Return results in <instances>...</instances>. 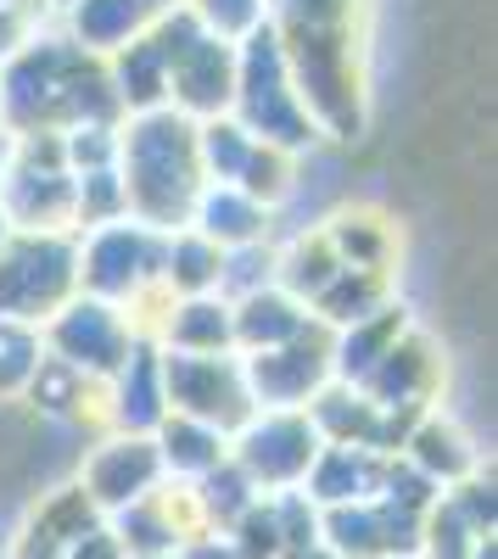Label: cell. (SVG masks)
<instances>
[{"mask_svg": "<svg viewBox=\"0 0 498 559\" xmlns=\"http://www.w3.org/2000/svg\"><path fill=\"white\" fill-rule=\"evenodd\" d=\"M57 34L68 45H79V51L90 62H107L118 57L129 39H141L152 12L141 7V0H68V7H57Z\"/></svg>", "mask_w": 498, "mask_h": 559, "instance_id": "e0dca14e", "label": "cell"}, {"mask_svg": "<svg viewBox=\"0 0 498 559\" xmlns=\"http://www.w3.org/2000/svg\"><path fill=\"white\" fill-rule=\"evenodd\" d=\"M292 559H336L325 543H313V548H303V554H292Z\"/></svg>", "mask_w": 498, "mask_h": 559, "instance_id": "74e56055", "label": "cell"}, {"mask_svg": "<svg viewBox=\"0 0 498 559\" xmlns=\"http://www.w3.org/2000/svg\"><path fill=\"white\" fill-rule=\"evenodd\" d=\"M152 448L163 459V481H179V487H197L230 459V437H218L213 426H197V419H179V414H168L152 431Z\"/></svg>", "mask_w": 498, "mask_h": 559, "instance_id": "603a6c76", "label": "cell"}, {"mask_svg": "<svg viewBox=\"0 0 498 559\" xmlns=\"http://www.w3.org/2000/svg\"><path fill=\"white\" fill-rule=\"evenodd\" d=\"M134 342L141 336H134L129 313L112 308V302H96V297H73V302H62L51 319L39 324L45 358L68 364L73 376H84V381H112L123 369V358L134 353Z\"/></svg>", "mask_w": 498, "mask_h": 559, "instance_id": "30bf717a", "label": "cell"}, {"mask_svg": "<svg viewBox=\"0 0 498 559\" xmlns=\"http://www.w3.org/2000/svg\"><path fill=\"white\" fill-rule=\"evenodd\" d=\"M230 102H236V45L197 34L168 62V107L191 123H213L230 118Z\"/></svg>", "mask_w": 498, "mask_h": 559, "instance_id": "4fadbf2b", "label": "cell"}, {"mask_svg": "<svg viewBox=\"0 0 498 559\" xmlns=\"http://www.w3.org/2000/svg\"><path fill=\"white\" fill-rule=\"evenodd\" d=\"M163 559H179V554H163Z\"/></svg>", "mask_w": 498, "mask_h": 559, "instance_id": "7bdbcfd3", "label": "cell"}, {"mask_svg": "<svg viewBox=\"0 0 498 559\" xmlns=\"http://www.w3.org/2000/svg\"><path fill=\"white\" fill-rule=\"evenodd\" d=\"M0 213L23 236H73V174L62 163V134H12Z\"/></svg>", "mask_w": 498, "mask_h": 559, "instance_id": "5b68a950", "label": "cell"}, {"mask_svg": "<svg viewBox=\"0 0 498 559\" xmlns=\"http://www.w3.org/2000/svg\"><path fill=\"white\" fill-rule=\"evenodd\" d=\"M57 7H68V0H51V12H57Z\"/></svg>", "mask_w": 498, "mask_h": 559, "instance_id": "b9f144b4", "label": "cell"}, {"mask_svg": "<svg viewBox=\"0 0 498 559\" xmlns=\"http://www.w3.org/2000/svg\"><path fill=\"white\" fill-rule=\"evenodd\" d=\"M398 459L410 464V471H415L426 487H437V492H454V487H465L471 476H482L476 442H471L448 414H437V408H426L415 426H410V437H403Z\"/></svg>", "mask_w": 498, "mask_h": 559, "instance_id": "2e32d148", "label": "cell"}, {"mask_svg": "<svg viewBox=\"0 0 498 559\" xmlns=\"http://www.w3.org/2000/svg\"><path fill=\"white\" fill-rule=\"evenodd\" d=\"M141 7L157 17V12H174V7H186V0H141Z\"/></svg>", "mask_w": 498, "mask_h": 559, "instance_id": "8d00e7d4", "label": "cell"}, {"mask_svg": "<svg viewBox=\"0 0 498 559\" xmlns=\"http://www.w3.org/2000/svg\"><path fill=\"white\" fill-rule=\"evenodd\" d=\"M398 292H392V280L387 274H365V269H342L331 286L308 302V319L320 324V331H347V324H358V319H370L376 308H387Z\"/></svg>", "mask_w": 498, "mask_h": 559, "instance_id": "4316f807", "label": "cell"}, {"mask_svg": "<svg viewBox=\"0 0 498 559\" xmlns=\"http://www.w3.org/2000/svg\"><path fill=\"white\" fill-rule=\"evenodd\" d=\"M102 73H107V90H112V102H118L123 118L168 107V57H163V45L152 39V28L141 39H129L118 57H107Z\"/></svg>", "mask_w": 498, "mask_h": 559, "instance_id": "ffe728a7", "label": "cell"}, {"mask_svg": "<svg viewBox=\"0 0 498 559\" xmlns=\"http://www.w3.org/2000/svg\"><path fill=\"white\" fill-rule=\"evenodd\" d=\"M7 157H12V134L0 129V174H7Z\"/></svg>", "mask_w": 498, "mask_h": 559, "instance_id": "f35d334b", "label": "cell"}, {"mask_svg": "<svg viewBox=\"0 0 498 559\" xmlns=\"http://www.w3.org/2000/svg\"><path fill=\"white\" fill-rule=\"evenodd\" d=\"M197 509H202V521H208V532H230L241 515H247V509L258 503V492H252V481L236 471V464L230 459H224L218 464V471L213 476H202L197 487Z\"/></svg>", "mask_w": 498, "mask_h": 559, "instance_id": "4dcf8cb0", "label": "cell"}, {"mask_svg": "<svg viewBox=\"0 0 498 559\" xmlns=\"http://www.w3.org/2000/svg\"><path fill=\"white\" fill-rule=\"evenodd\" d=\"M410 308H403L398 297L387 302V308H376L370 319H358V324H347V331H336L331 336V381H342V386H358L370 376V369L392 353V342L410 331Z\"/></svg>", "mask_w": 498, "mask_h": 559, "instance_id": "44dd1931", "label": "cell"}, {"mask_svg": "<svg viewBox=\"0 0 498 559\" xmlns=\"http://www.w3.org/2000/svg\"><path fill=\"white\" fill-rule=\"evenodd\" d=\"M73 487L90 498V509H96L102 521H112V515H123V509H134V503H146L163 487V459H157L152 437L107 431V437H96V442L84 448Z\"/></svg>", "mask_w": 498, "mask_h": 559, "instance_id": "8fae6325", "label": "cell"}, {"mask_svg": "<svg viewBox=\"0 0 498 559\" xmlns=\"http://www.w3.org/2000/svg\"><path fill=\"white\" fill-rule=\"evenodd\" d=\"M297 163H303V157H286V152H275V146H252V157H247V168H241V179H236V191L252 197V202L269 207V213H281V207L297 197Z\"/></svg>", "mask_w": 498, "mask_h": 559, "instance_id": "f546056e", "label": "cell"}, {"mask_svg": "<svg viewBox=\"0 0 498 559\" xmlns=\"http://www.w3.org/2000/svg\"><path fill=\"white\" fill-rule=\"evenodd\" d=\"M62 559H129L123 554V543H118V532L107 526V521H96L90 532H79L68 548H62Z\"/></svg>", "mask_w": 498, "mask_h": 559, "instance_id": "d590c367", "label": "cell"}, {"mask_svg": "<svg viewBox=\"0 0 498 559\" xmlns=\"http://www.w3.org/2000/svg\"><path fill=\"white\" fill-rule=\"evenodd\" d=\"M241 358V381L252 408H308L331 386V331L308 324V331L286 347L269 353H236Z\"/></svg>", "mask_w": 498, "mask_h": 559, "instance_id": "7c38bea8", "label": "cell"}, {"mask_svg": "<svg viewBox=\"0 0 498 559\" xmlns=\"http://www.w3.org/2000/svg\"><path fill=\"white\" fill-rule=\"evenodd\" d=\"M157 364H163L168 414L197 419V426H213L218 437H236L258 414L252 397H247L236 353H168V347H157Z\"/></svg>", "mask_w": 498, "mask_h": 559, "instance_id": "9c48e42d", "label": "cell"}, {"mask_svg": "<svg viewBox=\"0 0 498 559\" xmlns=\"http://www.w3.org/2000/svg\"><path fill=\"white\" fill-rule=\"evenodd\" d=\"M0 7H45L51 12V0H0Z\"/></svg>", "mask_w": 498, "mask_h": 559, "instance_id": "ab89813d", "label": "cell"}, {"mask_svg": "<svg viewBox=\"0 0 498 559\" xmlns=\"http://www.w3.org/2000/svg\"><path fill=\"white\" fill-rule=\"evenodd\" d=\"M218 274H224V252L213 241H202L197 229H174V236H163L157 286L168 297H218Z\"/></svg>", "mask_w": 498, "mask_h": 559, "instance_id": "484cf974", "label": "cell"}, {"mask_svg": "<svg viewBox=\"0 0 498 559\" xmlns=\"http://www.w3.org/2000/svg\"><path fill=\"white\" fill-rule=\"evenodd\" d=\"M387 464H392V459H381V453H370V448H342V442H325V448H320V459H313V471H308V481H303V498H308L313 509L365 503V498H376V492H381Z\"/></svg>", "mask_w": 498, "mask_h": 559, "instance_id": "ac0fdd59", "label": "cell"}, {"mask_svg": "<svg viewBox=\"0 0 498 559\" xmlns=\"http://www.w3.org/2000/svg\"><path fill=\"white\" fill-rule=\"evenodd\" d=\"M437 386H442L437 342L426 331H415V324L392 342V353L370 369V376L358 381V392H365L376 408H387V414H426Z\"/></svg>", "mask_w": 498, "mask_h": 559, "instance_id": "5bb4252c", "label": "cell"}, {"mask_svg": "<svg viewBox=\"0 0 498 559\" xmlns=\"http://www.w3.org/2000/svg\"><path fill=\"white\" fill-rule=\"evenodd\" d=\"M157 347H168V353H236L230 302L224 297H174L163 324H157Z\"/></svg>", "mask_w": 498, "mask_h": 559, "instance_id": "d4e9b609", "label": "cell"}, {"mask_svg": "<svg viewBox=\"0 0 498 559\" xmlns=\"http://www.w3.org/2000/svg\"><path fill=\"white\" fill-rule=\"evenodd\" d=\"M79 123H123L102 62L45 28L23 57L0 68V129L7 134H62Z\"/></svg>", "mask_w": 498, "mask_h": 559, "instance_id": "6da1fadb", "label": "cell"}, {"mask_svg": "<svg viewBox=\"0 0 498 559\" xmlns=\"http://www.w3.org/2000/svg\"><path fill=\"white\" fill-rule=\"evenodd\" d=\"M186 229H197V236L213 241L218 252H241V247H263L275 236V213L258 207L252 197H241L236 185H202Z\"/></svg>", "mask_w": 498, "mask_h": 559, "instance_id": "d6986e66", "label": "cell"}, {"mask_svg": "<svg viewBox=\"0 0 498 559\" xmlns=\"http://www.w3.org/2000/svg\"><path fill=\"white\" fill-rule=\"evenodd\" d=\"M39 358H45L39 331L0 319V403H7V397H23V386L34 381V369H39Z\"/></svg>", "mask_w": 498, "mask_h": 559, "instance_id": "836d02e7", "label": "cell"}, {"mask_svg": "<svg viewBox=\"0 0 498 559\" xmlns=\"http://www.w3.org/2000/svg\"><path fill=\"white\" fill-rule=\"evenodd\" d=\"M73 297H79V241L12 229L7 247H0V319L39 331Z\"/></svg>", "mask_w": 498, "mask_h": 559, "instance_id": "8992f818", "label": "cell"}, {"mask_svg": "<svg viewBox=\"0 0 498 559\" xmlns=\"http://www.w3.org/2000/svg\"><path fill=\"white\" fill-rule=\"evenodd\" d=\"M102 414L107 431L123 437H152L168 419V397H163V364H157V342H134V353L123 358V369L112 381H102Z\"/></svg>", "mask_w": 498, "mask_h": 559, "instance_id": "9a60e30c", "label": "cell"}, {"mask_svg": "<svg viewBox=\"0 0 498 559\" xmlns=\"http://www.w3.org/2000/svg\"><path fill=\"white\" fill-rule=\"evenodd\" d=\"M102 381H84V376H73L68 364H57V358H39V369H34V381L23 386V397L39 408V414H51V419H84V397L96 392Z\"/></svg>", "mask_w": 498, "mask_h": 559, "instance_id": "1f68e13d", "label": "cell"}, {"mask_svg": "<svg viewBox=\"0 0 498 559\" xmlns=\"http://www.w3.org/2000/svg\"><path fill=\"white\" fill-rule=\"evenodd\" d=\"M118 185H123V218L174 236L191 224L202 197V157H197V123L174 107L141 112L118 123Z\"/></svg>", "mask_w": 498, "mask_h": 559, "instance_id": "7a4b0ae2", "label": "cell"}, {"mask_svg": "<svg viewBox=\"0 0 498 559\" xmlns=\"http://www.w3.org/2000/svg\"><path fill=\"white\" fill-rule=\"evenodd\" d=\"M230 118L258 140V146H275L286 157H308L313 146H320V129L308 123L297 90H292L275 23H263L258 34H247L236 45V102H230Z\"/></svg>", "mask_w": 498, "mask_h": 559, "instance_id": "277c9868", "label": "cell"}, {"mask_svg": "<svg viewBox=\"0 0 498 559\" xmlns=\"http://www.w3.org/2000/svg\"><path fill=\"white\" fill-rule=\"evenodd\" d=\"M292 90L320 140L365 134V57L353 23H275Z\"/></svg>", "mask_w": 498, "mask_h": 559, "instance_id": "3957f363", "label": "cell"}, {"mask_svg": "<svg viewBox=\"0 0 498 559\" xmlns=\"http://www.w3.org/2000/svg\"><path fill=\"white\" fill-rule=\"evenodd\" d=\"M186 12L197 17L202 34H213L224 45H241L247 34H258L269 23V0H186Z\"/></svg>", "mask_w": 498, "mask_h": 559, "instance_id": "d6a6232c", "label": "cell"}, {"mask_svg": "<svg viewBox=\"0 0 498 559\" xmlns=\"http://www.w3.org/2000/svg\"><path fill=\"white\" fill-rule=\"evenodd\" d=\"M331 252L342 258V269H365V274H387L392 280V258H398V229L387 224V213L376 207H342L336 218L320 224Z\"/></svg>", "mask_w": 498, "mask_h": 559, "instance_id": "cb8c5ba5", "label": "cell"}, {"mask_svg": "<svg viewBox=\"0 0 498 559\" xmlns=\"http://www.w3.org/2000/svg\"><path fill=\"white\" fill-rule=\"evenodd\" d=\"M57 12H45V7H0V68H7L12 57H23L28 45L51 28Z\"/></svg>", "mask_w": 498, "mask_h": 559, "instance_id": "e575fe53", "label": "cell"}, {"mask_svg": "<svg viewBox=\"0 0 498 559\" xmlns=\"http://www.w3.org/2000/svg\"><path fill=\"white\" fill-rule=\"evenodd\" d=\"M336 274H342V258L331 252L325 229H303V236H292L286 247H275V286L286 297H297L303 308L320 297Z\"/></svg>", "mask_w": 498, "mask_h": 559, "instance_id": "83f0119b", "label": "cell"}, {"mask_svg": "<svg viewBox=\"0 0 498 559\" xmlns=\"http://www.w3.org/2000/svg\"><path fill=\"white\" fill-rule=\"evenodd\" d=\"M320 448L325 442L313 431L308 408H258L230 437V464L252 481L258 498H281V492H303Z\"/></svg>", "mask_w": 498, "mask_h": 559, "instance_id": "52a82bcc", "label": "cell"}, {"mask_svg": "<svg viewBox=\"0 0 498 559\" xmlns=\"http://www.w3.org/2000/svg\"><path fill=\"white\" fill-rule=\"evenodd\" d=\"M79 297H96L112 308L141 302L157 286L163 269V236L134 218H112L96 229H79Z\"/></svg>", "mask_w": 498, "mask_h": 559, "instance_id": "ba28073f", "label": "cell"}, {"mask_svg": "<svg viewBox=\"0 0 498 559\" xmlns=\"http://www.w3.org/2000/svg\"><path fill=\"white\" fill-rule=\"evenodd\" d=\"M7 236H12V224H7V213H0V247H7Z\"/></svg>", "mask_w": 498, "mask_h": 559, "instance_id": "60d3db41", "label": "cell"}, {"mask_svg": "<svg viewBox=\"0 0 498 559\" xmlns=\"http://www.w3.org/2000/svg\"><path fill=\"white\" fill-rule=\"evenodd\" d=\"M308 308L297 297H286L281 286H263L241 302H230V331H236V353H269V347H286L308 331Z\"/></svg>", "mask_w": 498, "mask_h": 559, "instance_id": "7402d4cb", "label": "cell"}, {"mask_svg": "<svg viewBox=\"0 0 498 559\" xmlns=\"http://www.w3.org/2000/svg\"><path fill=\"white\" fill-rule=\"evenodd\" d=\"M258 140L236 123V118H213V123H197V157H202V179L208 185H236L247 157H252Z\"/></svg>", "mask_w": 498, "mask_h": 559, "instance_id": "f1b7e54d", "label": "cell"}]
</instances>
